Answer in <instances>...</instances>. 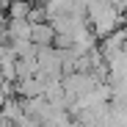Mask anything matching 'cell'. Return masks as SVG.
Instances as JSON below:
<instances>
[{"instance_id": "cell-2", "label": "cell", "mask_w": 127, "mask_h": 127, "mask_svg": "<svg viewBox=\"0 0 127 127\" xmlns=\"http://www.w3.org/2000/svg\"><path fill=\"white\" fill-rule=\"evenodd\" d=\"M31 6H33L31 0H11L8 8H6V14H8V19H28Z\"/></svg>"}, {"instance_id": "cell-4", "label": "cell", "mask_w": 127, "mask_h": 127, "mask_svg": "<svg viewBox=\"0 0 127 127\" xmlns=\"http://www.w3.org/2000/svg\"><path fill=\"white\" fill-rule=\"evenodd\" d=\"M31 3H36V0H31Z\"/></svg>"}, {"instance_id": "cell-3", "label": "cell", "mask_w": 127, "mask_h": 127, "mask_svg": "<svg viewBox=\"0 0 127 127\" xmlns=\"http://www.w3.org/2000/svg\"><path fill=\"white\" fill-rule=\"evenodd\" d=\"M124 53H127V44H124Z\"/></svg>"}, {"instance_id": "cell-1", "label": "cell", "mask_w": 127, "mask_h": 127, "mask_svg": "<svg viewBox=\"0 0 127 127\" xmlns=\"http://www.w3.org/2000/svg\"><path fill=\"white\" fill-rule=\"evenodd\" d=\"M36 44L41 47V44H53L55 41V28H53V22H39V25H33V36H31Z\"/></svg>"}]
</instances>
